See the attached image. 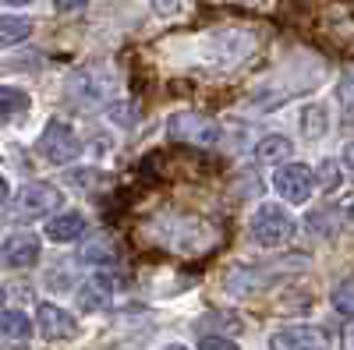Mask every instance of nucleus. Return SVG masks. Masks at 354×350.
I'll list each match as a JSON object with an SVG mask.
<instances>
[{
  "instance_id": "obj_1",
  "label": "nucleus",
  "mask_w": 354,
  "mask_h": 350,
  "mask_svg": "<svg viewBox=\"0 0 354 350\" xmlns=\"http://www.w3.org/2000/svg\"><path fill=\"white\" fill-rule=\"evenodd\" d=\"M110 93H113V75L103 64L82 68L68 78V103L78 106V110H93V106L106 103Z\"/></svg>"
},
{
  "instance_id": "obj_2",
  "label": "nucleus",
  "mask_w": 354,
  "mask_h": 350,
  "mask_svg": "<svg viewBox=\"0 0 354 350\" xmlns=\"http://www.w3.org/2000/svg\"><path fill=\"white\" fill-rule=\"evenodd\" d=\"M64 206V195H61V188H53V184H43V181H36V184H25L11 202H8V216L11 220H39V216H50V213H57Z\"/></svg>"
},
{
  "instance_id": "obj_3",
  "label": "nucleus",
  "mask_w": 354,
  "mask_h": 350,
  "mask_svg": "<svg viewBox=\"0 0 354 350\" xmlns=\"http://www.w3.org/2000/svg\"><path fill=\"white\" fill-rule=\"evenodd\" d=\"M252 237L262 248H280L294 237V220L283 206H259L252 216Z\"/></svg>"
},
{
  "instance_id": "obj_4",
  "label": "nucleus",
  "mask_w": 354,
  "mask_h": 350,
  "mask_svg": "<svg viewBox=\"0 0 354 350\" xmlns=\"http://www.w3.org/2000/svg\"><path fill=\"white\" fill-rule=\"evenodd\" d=\"M167 135L174 142H188V145H216L220 142V124L205 113H174L167 121Z\"/></svg>"
},
{
  "instance_id": "obj_5",
  "label": "nucleus",
  "mask_w": 354,
  "mask_h": 350,
  "mask_svg": "<svg viewBox=\"0 0 354 350\" xmlns=\"http://www.w3.org/2000/svg\"><path fill=\"white\" fill-rule=\"evenodd\" d=\"M39 156L43 159H50V163H71V159H78V153H82V142H78V135L68 128V124H61V121H53L43 135H39Z\"/></svg>"
},
{
  "instance_id": "obj_6",
  "label": "nucleus",
  "mask_w": 354,
  "mask_h": 350,
  "mask_svg": "<svg viewBox=\"0 0 354 350\" xmlns=\"http://www.w3.org/2000/svg\"><path fill=\"white\" fill-rule=\"evenodd\" d=\"M273 188L283 195V202L301 206V202H308L312 191H315V173L308 166H301V163H283L273 173Z\"/></svg>"
},
{
  "instance_id": "obj_7",
  "label": "nucleus",
  "mask_w": 354,
  "mask_h": 350,
  "mask_svg": "<svg viewBox=\"0 0 354 350\" xmlns=\"http://www.w3.org/2000/svg\"><path fill=\"white\" fill-rule=\"evenodd\" d=\"M330 340L315 326H283L270 336V350H326Z\"/></svg>"
},
{
  "instance_id": "obj_8",
  "label": "nucleus",
  "mask_w": 354,
  "mask_h": 350,
  "mask_svg": "<svg viewBox=\"0 0 354 350\" xmlns=\"http://www.w3.org/2000/svg\"><path fill=\"white\" fill-rule=\"evenodd\" d=\"M39 329L46 340H75L78 336V322L57 304H39Z\"/></svg>"
},
{
  "instance_id": "obj_9",
  "label": "nucleus",
  "mask_w": 354,
  "mask_h": 350,
  "mask_svg": "<svg viewBox=\"0 0 354 350\" xmlns=\"http://www.w3.org/2000/svg\"><path fill=\"white\" fill-rule=\"evenodd\" d=\"M39 258V237L32 233H11L4 241V266L8 269H28Z\"/></svg>"
},
{
  "instance_id": "obj_10",
  "label": "nucleus",
  "mask_w": 354,
  "mask_h": 350,
  "mask_svg": "<svg viewBox=\"0 0 354 350\" xmlns=\"http://www.w3.org/2000/svg\"><path fill=\"white\" fill-rule=\"evenodd\" d=\"M85 233V216H78V213H64V216H57V220H50L46 223V237H53V241H78Z\"/></svg>"
},
{
  "instance_id": "obj_11",
  "label": "nucleus",
  "mask_w": 354,
  "mask_h": 350,
  "mask_svg": "<svg viewBox=\"0 0 354 350\" xmlns=\"http://www.w3.org/2000/svg\"><path fill=\"white\" fill-rule=\"evenodd\" d=\"M255 156H259L262 163H280V159H290V156H294V145H290V138L273 135V138H262V142L255 145Z\"/></svg>"
},
{
  "instance_id": "obj_12",
  "label": "nucleus",
  "mask_w": 354,
  "mask_h": 350,
  "mask_svg": "<svg viewBox=\"0 0 354 350\" xmlns=\"http://www.w3.org/2000/svg\"><path fill=\"white\" fill-rule=\"evenodd\" d=\"M28 32H32V21L28 18H15V14L0 18V46H15V43L28 39Z\"/></svg>"
},
{
  "instance_id": "obj_13",
  "label": "nucleus",
  "mask_w": 354,
  "mask_h": 350,
  "mask_svg": "<svg viewBox=\"0 0 354 350\" xmlns=\"http://www.w3.org/2000/svg\"><path fill=\"white\" fill-rule=\"evenodd\" d=\"M0 329H4L8 340H25L32 333V322H28V315H21V311H4L0 315Z\"/></svg>"
},
{
  "instance_id": "obj_14",
  "label": "nucleus",
  "mask_w": 354,
  "mask_h": 350,
  "mask_svg": "<svg viewBox=\"0 0 354 350\" xmlns=\"http://www.w3.org/2000/svg\"><path fill=\"white\" fill-rule=\"evenodd\" d=\"M25 106H28V96H25V93L11 89V85H4V89H0V113H4V121H11V117H15L18 110H25Z\"/></svg>"
},
{
  "instance_id": "obj_15",
  "label": "nucleus",
  "mask_w": 354,
  "mask_h": 350,
  "mask_svg": "<svg viewBox=\"0 0 354 350\" xmlns=\"http://www.w3.org/2000/svg\"><path fill=\"white\" fill-rule=\"evenodd\" d=\"M301 128H305L308 138L326 135V110H322V106H305V113H301Z\"/></svg>"
},
{
  "instance_id": "obj_16",
  "label": "nucleus",
  "mask_w": 354,
  "mask_h": 350,
  "mask_svg": "<svg viewBox=\"0 0 354 350\" xmlns=\"http://www.w3.org/2000/svg\"><path fill=\"white\" fill-rule=\"evenodd\" d=\"M333 308L340 315H354V280H344L333 286Z\"/></svg>"
},
{
  "instance_id": "obj_17",
  "label": "nucleus",
  "mask_w": 354,
  "mask_h": 350,
  "mask_svg": "<svg viewBox=\"0 0 354 350\" xmlns=\"http://www.w3.org/2000/svg\"><path fill=\"white\" fill-rule=\"evenodd\" d=\"M337 99H340V110L347 121H354V75H347L340 81V89H337Z\"/></svg>"
},
{
  "instance_id": "obj_18",
  "label": "nucleus",
  "mask_w": 354,
  "mask_h": 350,
  "mask_svg": "<svg viewBox=\"0 0 354 350\" xmlns=\"http://www.w3.org/2000/svg\"><path fill=\"white\" fill-rule=\"evenodd\" d=\"M198 350H238L230 340H220V336H205L202 343H198Z\"/></svg>"
},
{
  "instance_id": "obj_19",
  "label": "nucleus",
  "mask_w": 354,
  "mask_h": 350,
  "mask_svg": "<svg viewBox=\"0 0 354 350\" xmlns=\"http://www.w3.org/2000/svg\"><path fill=\"white\" fill-rule=\"evenodd\" d=\"M153 8L160 14H177V11H181V0H153Z\"/></svg>"
},
{
  "instance_id": "obj_20",
  "label": "nucleus",
  "mask_w": 354,
  "mask_h": 350,
  "mask_svg": "<svg viewBox=\"0 0 354 350\" xmlns=\"http://www.w3.org/2000/svg\"><path fill=\"white\" fill-rule=\"evenodd\" d=\"M53 8L68 14V11H78V8H85V0H53Z\"/></svg>"
},
{
  "instance_id": "obj_21",
  "label": "nucleus",
  "mask_w": 354,
  "mask_h": 350,
  "mask_svg": "<svg viewBox=\"0 0 354 350\" xmlns=\"http://www.w3.org/2000/svg\"><path fill=\"white\" fill-rule=\"evenodd\" d=\"M344 163H347V166L354 170V142H351V145H347V149H344Z\"/></svg>"
},
{
  "instance_id": "obj_22",
  "label": "nucleus",
  "mask_w": 354,
  "mask_h": 350,
  "mask_svg": "<svg viewBox=\"0 0 354 350\" xmlns=\"http://www.w3.org/2000/svg\"><path fill=\"white\" fill-rule=\"evenodd\" d=\"M4 4H11V8H21V4H32V0H4Z\"/></svg>"
},
{
  "instance_id": "obj_23",
  "label": "nucleus",
  "mask_w": 354,
  "mask_h": 350,
  "mask_svg": "<svg viewBox=\"0 0 354 350\" xmlns=\"http://www.w3.org/2000/svg\"><path fill=\"white\" fill-rule=\"evenodd\" d=\"M167 350H188V347H181V343H170Z\"/></svg>"
},
{
  "instance_id": "obj_24",
  "label": "nucleus",
  "mask_w": 354,
  "mask_h": 350,
  "mask_svg": "<svg viewBox=\"0 0 354 350\" xmlns=\"http://www.w3.org/2000/svg\"><path fill=\"white\" fill-rule=\"evenodd\" d=\"M347 343H351V350H354V329H351V336H347Z\"/></svg>"
},
{
  "instance_id": "obj_25",
  "label": "nucleus",
  "mask_w": 354,
  "mask_h": 350,
  "mask_svg": "<svg viewBox=\"0 0 354 350\" xmlns=\"http://www.w3.org/2000/svg\"><path fill=\"white\" fill-rule=\"evenodd\" d=\"M347 216H351V223H354V206H351V209H347Z\"/></svg>"
}]
</instances>
